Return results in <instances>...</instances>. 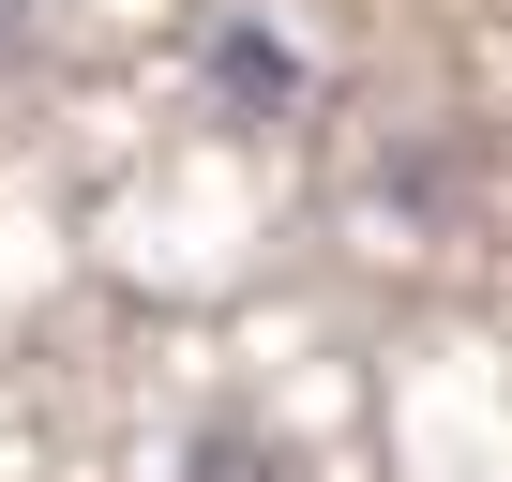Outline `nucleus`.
Wrapping results in <instances>:
<instances>
[{
    "label": "nucleus",
    "mask_w": 512,
    "mask_h": 482,
    "mask_svg": "<svg viewBox=\"0 0 512 482\" xmlns=\"http://www.w3.org/2000/svg\"><path fill=\"white\" fill-rule=\"evenodd\" d=\"M211 76H226V106H287V91H302V61H287L272 31H226V46H211Z\"/></svg>",
    "instance_id": "1"
}]
</instances>
